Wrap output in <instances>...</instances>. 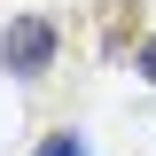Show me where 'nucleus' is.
I'll return each instance as SVG.
<instances>
[{
  "label": "nucleus",
  "instance_id": "f257e3e1",
  "mask_svg": "<svg viewBox=\"0 0 156 156\" xmlns=\"http://www.w3.org/2000/svg\"><path fill=\"white\" fill-rule=\"evenodd\" d=\"M55 47H62L55 16H16L8 31H0V70L8 78H39L47 62H55Z\"/></svg>",
  "mask_w": 156,
  "mask_h": 156
},
{
  "label": "nucleus",
  "instance_id": "f03ea898",
  "mask_svg": "<svg viewBox=\"0 0 156 156\" xmlns=\"http://www.w3.org/2000/svg\"><path fill=\"white\" fill-rule=\"evenodd\" d=\"M31 156H94V148H86V140H78V133H47V140H39Z\"/></svg>",
  "mask_w": 156,
  "mask_h": 156
},
{
  "label": "nucleus",
  "instance_id": "7ed1b4c3",
  "mask_svg": "<svg viewBox=\"0 0 156 156\" xmlns=\"http://www.w3.org/2000/svg\"><path fill=\"white\" fill-rule=\"evenodd\" d=\"M140 78H148V86H156V31L140 39Z\"/></svg>",
  "mask_w": 156,
  "mask_h": 156
}]
</instances>
